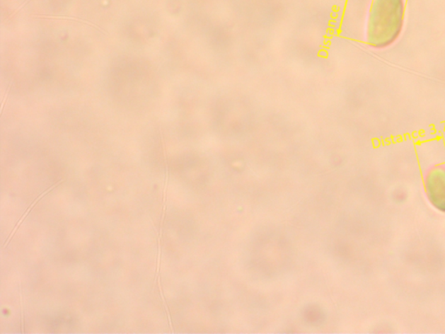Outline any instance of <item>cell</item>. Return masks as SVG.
I'll list each match as a JSON object with an SVG mask.
<instances>
[{
	"label": "cell",
	"mask_w": 445,
	"mask_h": 334,
	"mask_svg": "<svg viewBox=\"0 0 445 334\" xmlns=\"http://www.w3.org/2000/svg\"><path fill=\"white\" fill-rule=\"evenodd\" d=\"M405 0H374L369 13L367 42L383 49L398 39L404 28Z\"/></svg>",
	"instance_id": "cell-1"
},
{
	"label": "cell",
	"mask_w": 445,
	"mask_h": 334,
	"mask_svg": "<svg viewBox=\"0 0 445 334\" xmlns=\"http://www.w3.org/2000/svg\"><path fill=\"white\" fill-rule=\"evenodd\" d=\"M63 181L64 180H61V181L59 182L58 184L52 185V188L47 189V191H45L43 193H42V195H40L39 197H37V200L35 201H34V202L32 205H30V207L28 209V210L25 211V214H23L21 219L20 220H18V222L16 226H15V229L13 230V231H11V234L9 235L8 240H7V241L6 242V246L9 244L10 241H11V238H13V237L14 234L16 233L17 230L18 229V227H20V226L21 225L22 222L24 221L25 219L26 218V216H28L29 214V212L33 210V208L34 207V206H36L37 203L39 202V201L42 198H44V197L45 195H47L48 192H50L52 191V190H53L55 188L58 187V185L60 183H62Z\"/></svg>",
	"instance_id": "cell-3"
},
{
	"label": "cell",
	"mask_w": 445,
	"mask_h": 334,
	"mask_svg": "<svg viewBox=\"0 0 445 334\" xmlns=\"http://www.w3.org/2000/svg\"><path fill=\"white\" fill-rule=\"evenodd\" d=\"M426 192L433 206L445 212V169L437 167L429 172L425 180Z\"/></svg>",
	"instance_id": "cell-2"
}]
</instances>
